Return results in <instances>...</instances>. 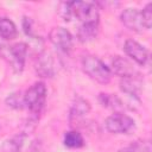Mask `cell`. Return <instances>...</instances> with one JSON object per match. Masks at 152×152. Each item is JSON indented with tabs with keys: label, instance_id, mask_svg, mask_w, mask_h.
Wrapping results in <instances>:
<instances>
[{
	"label": "cell",
	"instance_id": "obj_6",
	"mask_svg": "<svg viewBox=\"0 0 152 152\" xmlns=\"http://www.w3.org/2000/svg\"><path fill=\"white\" fill-rule=\"evenodd\" d=\"M34 70L42 78H52L57 72V61L55 56L45 50L38 52L34 61Z\"/></svg>",
	"mask_w": 152,
	"mask_h": 152
},
{
	"label": "cell",
	"instance_id": "obj_8",
	"mask_svg": "<svg viewBox=\"0 0 152 152\" xmlns=\"http://www.w3.org/2000/svg\"><path fill=\"white\" fill-rule=\"evenodd\" d=\"M90 112V103L84 97L76 95L71 102L69 110V124L71 127H76L82 124L86 116Z\"/></svg>",
	"mask_w": 152,
	"mask_h": 152
},
{
	"label": "cell",
	"instance_id": "obj_12",
	"mask_svg": "<svg viewBox=\"0 0 152 152\" xmlns=\"http://www.w3.org/2000/svg\"><path fill=\"white\" fill-rule=\"evenodd\" d=\"M120 89L128 96L139 100L140 99V93L142 90V78L139 76L134 77H127V78H121L120 80Z\"/></svg>",
	"mask_w": 152,
	"mask_h": 152
},
{
	"label": "cell",
	"instance_id": "obj_20",
	"mask_svg": "<svg viewBox=\"0 0 152 152\" xmlns=\"http://www.w3.org/2000/svg\"><path fill=\"white\" fill-rule=\"evenodd\" d=\"M32 25H33V23H32L31 18H28V17H24L23 18V30H24L25 34L27 37H30L31 39H38L39 37H37L34 34L33 28H32Z\"/></svg>",
	"mask_w": 152,
	"mask_h": 152
},
{
	"label": "cell",
	"instance_id": "obj_3",
	"mask_svg": "<svg viewBox=\"0 0 152 152\" xmlns=\"http://www.w3.org/2000/svg\"><path fill=\"white\" fill-rule=\"evenodd\" d=\"M82 70L93 81L100 84H107L112 80V72L109 68L96 56L84 55L81 59Z\"/></svg>",
	"mask_w": 152,
	"mask_h": 152
},
{
	"label": "cell",
	"instance_id": "obj_21",
	"mask_svg": "<svg viewBox=\"0 0 152 152\" xmlns=\"http://www.w3.org/2000/svg\"><path fill=\"white\" fill-rule=\"evenodd\" d=\"M141 14H142V18H144V21L147 28L150 30L152 26V2L146 4V6L141 10Z\"/></svg>",
	"mask_w": 152,
	"mask_h": 152
},
{
	"label": "cell",
	"instance_id": "obj_22",
	"mask_svg": "<svg viewBox=\"0 0 152 152\" xmlns=\"http://www.w3.org/2000/svg\"><path fill=\"white\" fill-rule=\"evenodd\" d=\"M30 152H40L39 148H38V145H37V144H33V145L31 146V148H30Z\"/></svg>",
	"mask_w": 152,
	"mask_h": 152
},
{
	"label": "cell",
	"instance_id": "obj_4",
	"mask_svg": "<svg viewBox=\"0 0 152 152\" xmlns=\"http://www.w3.org/2000/svg\"><path fill=\"white\" fill-rule=\"evenodd\" d=\"M28 52V45L24 42L15 43L11 46L6 45L0 39V55L8 61L14 72L20 74L25 68V62Z\"/></svg>",
	"mask_w": 152,
	"mask_h": 152
},
{
	"label": "cell",
	"instance_id": "obj_2",
	"mask_svg": "<svg viewBox=\"0 0 152 152\" xmlns=\"http://www.w3.org/2000/svg\"><path fill=\"white\" fill-rule=\"evenodd\" d=\"M46 96H48V89L44 82L38 81L33 83L24 94V103L25 107L30 112V120L32 121H38V118L45 107L46 102Z\"/></svg>",
	"mask_w": 152,
	"mask_h": 152
},
{
	"label": "cell",
	"instance_id": "obj_10",
	"mask_svg": "<svg viewBox=\"0 0 152 152\" xmlns=\"http://www.w3.org/2000/svg\"><path fill=\"white\" fill-rule=\"evenodd\" d=\"M124 51L125 53L138 65L144 66L148 63L150 61V52L148 50L138 43L134 39H127L124 44Z\"/></svg>",
	"mask_w": 152,
	"mask_h": 152
},
{
	"label": "cell",
	"instance_id": "obj_5",
	"mask_svg": "<svg viewBox=\"0 0 152 152\" xmlns=\"http://www.w3.org/2000/svg\"><path fill=\"white\" fill-rule=\"evenodd\" d=\"M104 127L113 134H128L135 128V121L124 112H116L104 120Z\"/></svg>",
	"mask_w": 152,
	"mask_h": 152
},
{
	"label": "cell",
	"instance_id": "obj_7",
	"mask_svg": "<svg viewBox=\"0 0 152 152\" xmlns=\"http://www.w3.org/2000/svg\"><path fill=\"white\" fill-rule=\"evenodd\" d=\"M49 40L61 52L69 55L74 48V37L69 30L62 26L52 27L49 32Z\"/></svg>",
	"mask_w": 152,
	"mask_h": 152
},
{
	"label": "cell",
	"instance_id": "obj_17",
	"mask_svg": "<svg viewBox=\"0 0 152 152\" xmlns=\"http://www.w3.org/2000/svg\"><path fill=\"white\" fill-rule=\"evenodd\" d=\"M17 26L7 17L0 15V38L4 40H11L17 37Z\"/></svg>",
	"mask_w": 152,
	"mask_h": 152
},
{
	"label": "cell",
	"instance_id": "obj_16",
	"mask_svg": "<svg viewBox=\"0 0 152 152\" xmlns=\"http://www.w3.org/2000/svg\"><path fill=\"white\" fill-rule=\"evenodd\" d=\"M26 137H27V134L25 132H21V133L13 135L10 139H7L5 141V144L2 145L1 152H20L24 146V142L26 140Z\"/></svg>",
	"mask_w": 152,
	"mask_h": 152
},
{
	"label": "cell",
	"instance_id": "obj_18",
	"mask_svg": "<svg viewBox=\"0 0 152 152\" xmlns=\"http://www.w3.org/2000/svg\"><path fill=\"white\" fill-rule=\"evenodd\" d=\"M118 152H151V142L146 139H139L121 147Z\"/></svg>",
	"mask_w": 152,
	"mask_h": 152
},
{
	"label": "cell",
	"instance_id": "obj_9",
	"mask_svg": "<svg viewBox=\"0 0 152 152\" xmlns=\"http://www.w3.org/2000/svg\"><path fill=\"white\" fill-rule=\"evenodd\" d=\"M120 20H121L122 25L126 28H128L129 31L141 33V32L148 30L145 21H144V18H142L140 10H137V8L124 10L120 14Z\"/></svg>",
	"mask_w": 152,
	"mask_h": 152
},
{
	"label": "cell",
	"instance_id": "obj_11",
	"mask_svg": "<svg viewBox=\"0 0 152 152\" xmlns=\"http://www.w3.org/2000/svg\"><path fill=\"white\" fill-rule=\"evenodd\" d=\"M110 72H113L114 75L121 77V78H127V77H134V76H139L140 74L137 71V69L134 68V65L125 57L121 56H115L112 62H110V68H109Z\"/></svg>",
	"mask_w": 152,
	"mask_h": 152
},
{
	"label": "cell",
	"instance_id": "obj_14",
	"mask_svg": "<svg viewBox=\"0 0 152 152\" xmlns=\"http://www.w3.org/2000/svg\"><path fill=\"white\" fill-rule=\"evenodd\" d=\"M99 102H100V104L102 107L114 110V113L122 112L124 110V102L115 94L100 93V95H99Z\"/></svg>",
	"mask_w": 152,
	"mask_h": 152
},
{
	"label": "cell",
	"instance_id": "obj_13",
	"mask_svg": "<svg viewBox=\"0 0 152 152\" xmlns=\"http://www.w3.org/2000/svg\"><path fill=\"white\" fill-rule=\"evenodd\" d=\"M63 145L68 148H71V150H77V148H81L86 145L84 142V138L82 135V133L77 129H70L68 132L64 133L63 135Z\"/></svg>",
	"mask_w": 152,
	"mask_h": 152
},
{
	"label": "cell",
	"instance_id": "obj_1",
	"mask_svg": "<svg viewBox=\"0 0 152 152\" xmlns=\"http://www.w3.org/2000/svg\"><path fill=\"white\" fill-rule=\"evenodd\" d=\"M58 14L65 20H78L81 24H99V6L88 1H64L58 6Z\"/></svg>",
	"mask_w": 152,
	"mask_h": 152
},
{
	"label": "cell",
	"instance_id": "obj_19",
	"mask_svg": "<svg viewBox=\"0 0 152 152\" xmlns=\"http://www.w3.org/2000/svg\"><path fill=\"white\" fill-rule=\"evenodd\" d=\"M5 102H6V104H7L10 108L17 109V110L23 109V108L25 107V103H24V95H23L20 91H13V93H11V94L6 97Z\"/></svg>",
	"mask_w": 152,
	"mask_h": 152
},
{
	"label": "cell",
	"instance_id": "obj_15",
	"mask_svg": "<svg viewBox=\"0 0 152 152\" xmlns=\"http://www.w3.org/2000/svg\"><path fill=\"white\" fill-rule=\"evenodd\" d=\"M99 24H81L77 30V38L81 43H88L96 38Z\"/></svg>",
	"mask_w": 152,
	"mask_h": 152
}]
</instances>
